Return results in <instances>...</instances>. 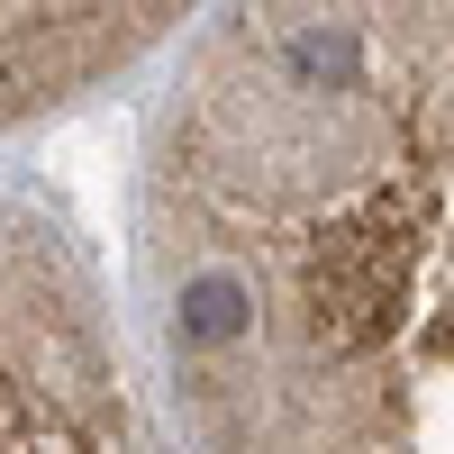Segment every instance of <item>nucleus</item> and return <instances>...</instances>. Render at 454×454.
Masks as SVG:
<instances>
[{
  "label": "nucleus",
  "mask_w": 454,
  "mask_h": 454,
  "mask_svg": "<svg viewBox=\"0 0 454 454\" xmlns=\"http://www.w3.org/2000/svg\"><path fill=\"white\" fill-rule=\"evenodd\" d=\"M0 454H164L137 336L73 227L0 182Z\"/></svg>",
  "instance_id": "f03ea898"
},
{
  "label": "nucleus",
  "mask_w": 454,
  "mask_h": 454,
  "mask_svg": "<svg viewBox=\"0 0 454 454\" xmlns=\"http://www.w3.org/2000/svg\"><path fill=\"white\" fill-rule=\"evenodd\" d=\"M209 0H0V137H27L128 82Z\"/></svg>",
  "instance_id": "7ed1b4c3"
},
{
  "label": "nucleus",
  "mask_w": 454,
  "mask_h": 454,
  "mask_svg": "<svg viewBox=\"0 0 454 454\" xmlns=\"http://www.w3.org/2000/svg\"><path fill=\"white\" fill-rule=\"evenodd\" d=\"M128 282L164 454H454V0H209Z\"/></svg>",
  "instance_id": "f257e3e1"
}]
</instances>
